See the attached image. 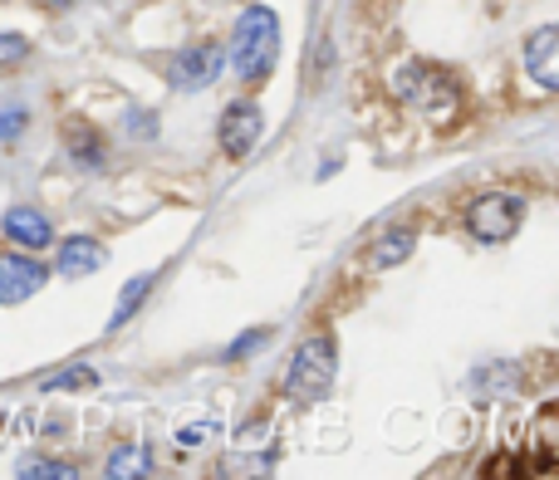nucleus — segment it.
I'll list each match as a JSON object with an SVG mask.
<instances>
[{"mask_svg": "<svg viewBox=\"0 0 559 480\" xmlns=\"http://www.w3.org/2000/svg\"><path fill=\"white\" fill-rule=\"evenodd\" d=\"M280 59V20L271 5H246L241 20H236V35H231V69L236 79L255 84L275 69Z\"/></svg>", "mask_w": 559, "mask_h": 480, "instance_id": "nucleus-1", "label": "nucleus"}, {"mask_svg": "<svg viewBox=\"0 0 559 480\" xmlns=\"http://www.w3.org/2000/svg\"><path fill=\"white\" fill-rule=\"evenodd\" d=\"M393 94L403 98L407 108L427 118H452L456 113V98H462V84H456L447 69L423 64V59H403L393 69Z\"/></svg>", "mask_w": 559, "mask_h": 480, "instance_id": "nucleus-2", "label": "nucleus"}, {"mask_svg": "<svg viewBox=\"0 0 559 480\" xmlns=\"http://www.w3.org/2000/svg\"><path fill=\"white\" fill-rule=\"evenodd\" d=\"M334 373H338V344L329 334H314L295 348L285 373V397L295 403H324L334 393Z\"/></svg>", "mask_w": 559, "mask_h": 480, "instance_id": "nucleus-3", "label": "nucleus"}, {"mask_svg": "<svg viewBox=\"0 0 559 480\" xmlns=\"http://www.w3.org/2000/svg\"><path fill=\"white\" fill-rule=\"evenodd\" d=\"M525 226V196L515 192H481L472 206H466V231L481 245H506L515 240Z\"/></svg>", "mask_w": 559, "mask_h": 480, "instance_id": "nucleus-4", "label": "nucleus"}, {"mask_svg": "<svg viewBox=\"0 0 559 480\" xmlns=\"http://www.w3.org/2000/svg\"><path fill=\"white\" fill-rule=\"evenodd\" d=\"M226 69V49L216 39H202V45H187L167 59V84L182 88V94H197V88H212Z\"/></svg>", "mask_w": 559, "mask_h": 480, "instance_id": "nucleus-5", "label": "nucleus"}, {"mask_svg": "<svg viewBox=\"0 0 559 480\" xmlns=\"http://www.w3.org/2000/svg\"><path fill=\"white\" fill-rule=\"evenodd\" d=\"M261 137H265V113H261V104H251V98L231 104L222 113V123H216V143H222V153L231 157V163H246V157L261 147Z\"/></svg>", "mask_w": 559, "mask_h": 480, "instance_id": "nucleus-6", "label": "nucleus"}, {"mask_svg": "<svg viewBox=\"0 0 559 480\" xmlns=\"http://www.w3.org/2000/svg\"><path fill=\"white\" fill-rule=\"evenodd\" d=\"M525 74H531L545 94L559 88V25L531 29V39H525Z\"/></svg>", "mask_w": 559, "mask_h": 480, "instance_id": "nucleus-7", "label": "nucleus"}, {"mask_svg": "<svg viewBox=\"0 0 559 480\" xmlns=\"http://www.w3.org/2000/svg\"><path fill=\"white\" fill-rule=\"evenodd\" d=\"M49 279V269L29 255H0V304H25L29 295H39V285Z\"/></svg>", "mask_w": 559, "mask_h": 480, "instance_id": "nucleus-8", "label": "nucleus"}, {"mask_svg": "<svg viewBox=\"0 0 559 480\" xmlns=\"http://www.w3.org/2000/svg\"><path fill=\"white\" fill-rule=\"evenodd\" d=\"M108 265V245L104 240H94V236H69V240H59V255H55V269L64 279H84V275H94V269H104Z\"/></svg>", "mask_w": 559, "mask_h": 480, "instance_id": "nucleus-9", "label": "nucleus"}, {"mask_svg": "<svg viewBox=\"0 0 559 480\" xmlns=\"http://www.w3.org/2000/svg\"><path fill=\"white\" fill-rule=\"evenodd\" d=\"M0 231L15 240V245H25V250H49V240H55V221H49L39 206H10V212L0 216Z\"/></svg>", "mask_w": 559, "mask_h": 480, "instance_id": "nucleus-10", "label": "nucleus"}, {"mask_svg": "<svg viewBox=\"0 0 559 480\" xmlns=\"http://www.w3.org/2000/svg\"><path fill=\"white\" fill-rule=\"evenodd\" d=\"M417 250V231L413 226H388V231H378L373 240H368V250H364V269H397L407 255Z\"/></svg>", "mask_w": 559, "mask_h": 480, "instance_id": "nucleus-11", "label": "nucleus"}, {"mask_svg": "<svg viewBox=\"0 0 559 480\" xmlns=\"http://www.w3.org/2000/svg\"><path fill=\"white\" fill-rule=\"evenodd\" d=\"M64 147H69V163L84 167V172H94V167L108 163V147H104V133H98L94 123H69L64 128Z\"/></svg>", "mask_w": 559, "mask_h": 480, "instance_id": "nucleus-12", "label": "nucleus"}, {"mask_svg": "<svg viewBox=\"0 0 559 480\" xmlns=\"http://www.w3.org/2000/svg\"><path fill=\"white\" fill-rule=\"evenodd\" d=\"M153 289V275H133L123 289H118V309H114V319H108V328H123L128 319L138 314V304H143V295Z\"/></svg>", "mask_w": 559, "mask_h": 480, "instance_id": "nucleus-13", "label": "nucleus"}, {"mask_svg": "<svg viewBox=\"0 0 559 480\" xmlns=\"http://www.w3.org/2000/svg\"><path fill=\"white\" fill-rule=\"evenodd\" d=\"M98 383V373L88 363H74V368H64V373H55V377H45V393H74V387H94Z\"/></svg>", "mask_w": 559, "mask_h": 480, "instance_id": "nucleus-14", "label": "nucleus"}, {"mask_svg": "<svg viewBox=\"0 0 559 480\" xmlns=\"http://www.w3.org/2000/svg\"><path fill=\"white\" fill-rule=\"evenodd\" d=\"M143 471H153L143 446H118V452L108 456V476H143Z\"/></svg>", "mask_w": 559, "mask_h": 480, "instance_id": "nucleus-15", "label": "nucleus"}, {"mask_svg": "<svg viewBox=\"0 0 559 480\" xmlns=\"http://www.w3.org/2000/svg\"><path fill=\"white\" fill-rule=\"evenodd\" d=\"M29 59V39L25 35H0V69H15Z\"/></svg>", "mask_w": 559, "mask_h": 480, "instance_id": "nucleus-16", "label": "nucleus"}, {"mask_svg": "<svg viewBox=\"0 0 559 480\" xmlns=\"http://www.w3.org/2000/svg\"><path fill=\"white\" fill-rule=\"evenodd\" d=\"M123 133L128 137H157V118L153 113H143V108H133V113H123Z\"/></svg>", "mask_w": 559, "mask_h": 480, "instance_id": "nucleus-17", "label": "nucleus"}, {"mask_svg": "<svg viewBox=\"0 0 559 480\" xmlns=\"http://www.w3.org/2000/svg\"><path fill=\"white\" fill-rule=\"evenodd\" d=\"M25 123H29L25 108H0V143H15L25 133Z\"/></svg>", "mask_w": 559, "mask_h": 480, "instance_id": "nucleus-18", "label": "nucleus"}, {"mask_svg": "<svg viewBox=\"0 0 559 480\" xmlns=\"http://www.w3.org/2000/svg\"><path fill=\"white\" fill-rule=\"evenodd\" d=\"M20 476H74V466H64V461H20Z\"/></svg>", "mask_w": 559, "mask_h": 480, "instance_id": "nucleus-19", "label": "nucleus"}, {"mask_svg": "<svg viewBox=\"0 0 559 480\" xmlns=\"http://www.w3.org/2000/svg\"><path fill=\"white\" fill-rule=\"evenodd\" d=\"M265 338H271V334H265V328H251V334H246V338H236V344L226 348V358H246V353H255V348H261Z\"/></svg>", "mask_w": 559, "mask_h": 480, "instance_id": "nucleus-20", "label": "nucleus"}, {"mask_svg": "<svg viewBox=\"0 0 559 480\" xmlns=\"http://www.w3.org/2000/svg\"><path fill=\"white\" fill-rule=\"evenodd\" d=\"M206 436H212V427H182V442H187V446L206 442Z\"/></svg>", "mask_w": 559, "mask_h": 480, "instance_id": "nucleus-21", "label": "nucleus"}]
</instances>
